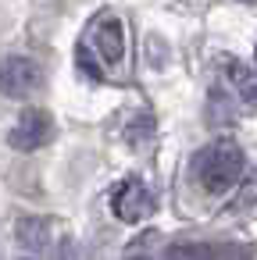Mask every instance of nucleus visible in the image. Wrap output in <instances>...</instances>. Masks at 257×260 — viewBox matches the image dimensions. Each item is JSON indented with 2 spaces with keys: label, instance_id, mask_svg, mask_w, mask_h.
Listing matches in <instances>:
<instances>
[{
  "label": "nucleus",
  "instance_id": "obj_1",
  "mask_svg": "<svg viewBox=\"0 0 257 260\" xmlns=\"http://www.w3.org/2000/svg\"><path fill=\"white\" fill-rule=\"evenodd\" d=\"M243 171H246V153L236 139H214L193 157V178L211 196H221V192L236 189Z\"/></svg>",
  "mask_w": 257,
  "mask_h": 260
},
{
  "label": "nucleus",
  "instance_id": "obj_2",
  "mask_svg": "<svg viewBox=\"0 0 257 260\" xmlns=\"http://www.w3.org/2000/svg\"><path fill=\"white\" fill-rule=\"evenodd\" d=\"M43 86V68L33 57L11 54L0 61V93L11 96V100H25Z\"/></svg>",
  "mask_w": 257,
  "mask_h": 260
},
{
  "label": "nucleus",
  "instance_id": "obj_3",
  "mask_svg": "<svg viewBox=\"0 0 257 260\" xmlns=\"http://www.w3.org/2000/svg\"><path fill=\"white\" fill-rule=\"evenodd\" d=\"M50 139H54V118H50V111H43V107L22 111L18 121H15L11 132H8V143H11L15 150H22V153H33V150L47 146Z\"/></svg>",
  "mask_w": 257,
  "mask_h": 260
},
{
  "label": "nucleus",
  "instance_id": "obj_4",
  "mask_svg": "<svg viewBox=\"0 0 257 260\" xmlns=\"http://www.w3.org/2000/svg\"><path fill=\"white\" fill-rule=\"evenodd\" d=\"M154 210H157V200H154V192H150L139 178H129V182H122V185L111 192V214H115L118 221H125V224H139V221H147Z\"/></svg>",
  "mask_w": 257,
  "mask_h": 260
},
{
  "label": "nucleus",
  "instance_id": "obj_5",
  "mask_svg": "<svg viewBox=\"0 0 257 260\" xmlns=\"http://www.w3.org/2000/svg\"><path fill=\"white\" fill-rule=\"evenodd\" d=\"M93 47H97V54H100V61L107 68L122 64V57H125V29H122V22L104 15L93 25Z\"/></svg>",
  "mask_w": 257,
  "mask_h": 260
},
{
  "label": "nucleus",
  "instance_id": "obj_6",
  "mask_svg": "<svg viewBox=\"0 0 257 260\" xmlns=\"http://www.w3.org/2000/svg\"><path fill=\"white\" fill-rule=\"evenodd\" d=\"M229 82H232L236 96H239L246 107L257 111V72H253L250 64H243V61H232V64H229Z\"/></svg>",
  "mask_w": 257,
  "mask_h": 260
},
{
  "label": "nucleus",
  "instance_id": "obj_7",
  "mask_svg": "<svg viewBox=\"0 0 257 260\" xmlns=\"http://www.w3.org/2000/svg\"><path fill=\"white\" fill-rule=\"evenodd\" d=\"M18 242L29 249V253H43L50 235H47V221H36V217H22L18 221Z\"/></svg>",
  "mask_w": 257,
  "mask_h": 260
},
{
  "label": "nucleus",
  "instance_id": "obj_8",
  "mask_svg": "<svg viewBox=\"0 0 257 260\" xmlns=\"http://www.w3.org/2000/svg\"><path fill=\"white\" fill-rule=\"evenodd\" d=\"M164 260H214V249H207V246H200V242H186V246L168 249Z\"/></svg>",
  "mask_w": 257,
  "mask_h": 260
},
{
  "label": "nucleus",
  "instance_id": "obj_9",
  "mask_svg": "<svg viewBox=\"0 0 257 260\" xmlns=\"http://www.w3.org/2000/svg\"><path fill=\"white\" fill-rule=\"evenodd\" d=\"M150 136H154V118L139 114V121H136V125H129V139H132V146H143Z\"/></svg>",
  "mask_w": 257,
  "mask_h": 260
},
{
  "label": "nucleus",
  "instance_id": "obj_10",
  "mask_svg": "<svg viewBox=\"0 0 257 260\" xmlns=\"http://www.w3.org/2000/svg\"><path fill=\"white\" fill-rule=\"evenodd\" d=\"M129 260H150V256H129Z\"/></svg>",
  "mask_w": 257,
  "mask_h": 260
}]
</instances>
